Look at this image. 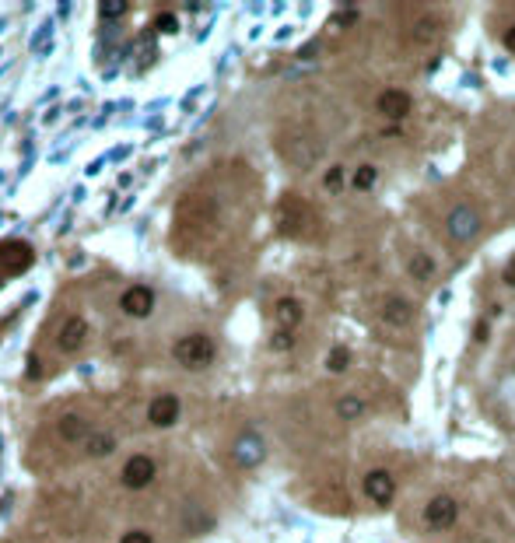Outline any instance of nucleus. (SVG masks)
Instances as JSON below:
<instances>
[{
	"mask_svg": "<svg viewBox=\"0 0 515 543\" xmlns=\"http://www.w3.org/2000/svg\"><path fill=\"white\" fill-rule=\"evenodd\" d=\"M277 228L281 235H291V238H305L316 232V214L305 200L298 197H284L281 207H277Z\"/></svg>",
	"mask_w": 515,
	"mask_h": 543,
	"instance_id": "f257e3e1",
	"label": "nucleus"
},
{
	"mask_svg": "<svg viewBox=\"0 0 515 543\" xmlns=\"http://www.w3.org/2000/svg\"><path fill=\"white\" fill-rule=\"evenodd\" d=\"M172 354H176V361L183 368H207L214 361V354H218V347H214V340L207 333H190V337L176 340Z\"/></svg>",
	"mask_w": 515,
	"mask_h": 543,
	"instance_id": "f03ea898",
	"label": "nucleus"
},
{
	"mask_svg": "<svg viewBox=\"0 0 515 543\" xmlns=\"http://www.w3.org/2000/svg\"><path fill=\"white\" fill-rule=\"evenodd\" d=\"M319 154H322L319 151V140H312L305 130H295V133L281 137V158L288 165H295V168H309Z\"/></svg>",
	"mask_w": 515,
	"mask_h": 543,
	"instance_id": "7ed1b4c3",
	"label": "nucleus"
},
{
	"mask_svg": "<svg viewBox=\"0 0 515 543\" xmlns=\"http://www.w3.org/2000/svg\"><path fill=\"white\" fill-rule=\"evenodd\" d=\"M231 460H235L242 470L260 467V463L267 460V445H263V438L256 435V431H242V435L235 438V445H231Z\"/></svg>",
	"mask_w": 515,
	"mask_h": 543,
	"instance_id": "20e7f679",
	"label": "nucleus"
},
{
	"mask_svg": "<svg viewBox=\"0 0 515 543\" xmlns=\"http://www.w3.org/2000/svg\"><path fill=\"white\" fill-rule=\"evenodd\" d=\"M445 232H449L456 242H470V238H477V232H480V214H477V207H470V204L452 207L449 218H445Z\"/></svg>",
	"mask_w": 515,
	"mask_h": 543,
	"instance_id": "39448f33",
	"label": "nucleus"
},
{
	"mask_svg": "<svg viewBox=\"0 0 515 543\" xmlns=\"http://www.w3.org/2000/svg\"><path fill=\"white\" fill-rule=\"evenodd\" d=\"M456 519H459V505H456L452 494H435L424 508V526L427 529H449V526H456Z\"/></svg>",
	"mask_w": 515,
	"mask_h": 543,
	"instance_id": "423d86ee",
	"label": "nucleus"
},
{
	"mask_svg": "<svg viewBox=\"0 0 515 543\" xmlns=\"http://www.w3.org/2000/svg\"><path fill=\"white\" fill-rule=\"evenodd\" d=\"M28 263H32V249L25 242H0V284L28 270Z\"/></svg>",
	"mask_w": 515,
	"mask_h": 543,
	"instance_id": "0eeeda50",
	"label": "nucleus"
},
{
	"mask_svg": "<svg viewBox=\"0 0 515 543\" xmlns=\"http://www.w3.org/2000/svg\"><path fill=\"white\" fill-rule=\"evenodd\" d=\"M179 414H183V403H179V396H172V393L154 396V400L147 403V421H151L154 428H172V424L179 421Z\"/></svg>",
	"mask_w": 515,
	"mask_h": 543,
	"instance_id": "6e6552de",
	"label": "nucleus"
},
{
	"mask_svg": "<svg viewBox=\"0 0 515 543\" xmlns=\"http://www.w3.org/2000/svg\"><path fill=\"white\" fill-rule=\"evenodd\" d=\"M154 473H158V467H154L151 456H130V460L123 463V484L133 487V491L147 487V484L154 480Z\"/></svg>",
	"mask_w": 515,
	"mask_h": 543,
	"instance_id": "1a4fd4ad",
	"label": "nucleus"
},
{
	"mask_svg": "<svg viewBox=\"0 0 515 543\" xmlns=\"http://www.w3.org/2000/svg\"><path fill=\"white\" fill-rule=\"evenodd\" d=\"M120 309H123L130 319H144V316H151V309H154V291L144 288V284L126 288L123 298H120Z\"/></svg>",
	"mask_w": 515,
	"mask_h": 543,
	"instance_id": "9d476101",
	"label": "nucleus"
},
{
	"mask_svg": "<svg viewBox=\"0 0 515 543\" xmlns=\"http://www.w3.org/2000/svg\"><path fill=\"white\" fill-rule=\"evenodd\" d=\"M365 494L372 498V505H389L396 494V480L389 470H372L365 473Z\"/></svg>",
	"mask_w": 515,
	"mask_h": 543,
	"instance_id": "9b49d317",
	"label": "nucleus"
},
{
	"mask_svg": "<svg viewBox=\"0 0 515 543\" xmlns=\"http://www.w3.org/2000/svg\"><path fill=\"white\" fill-rule=\"evenodd\" d=\"M375 106H379V113H382L386 120L400 123V120H407V113H410V95L400 92V88H386Z\"/></svg>",
	"mask_w": 515,
	"mask_h": 543,
	"instance_id": "f8f14e48",
	"label": "nucleus"
},
{
	"mask_svg": "<svg viewBox=\"0 0 515 543\" xmlns=\"http://www.w3.org/2000/svg\"><path fill=\"white\" fill-rule=\"evenodd\" d=\"M56 435H60V441L77 445V441H88L92 428H88V421H84L81 414H63V417L56 421Z\"/></svg>",
	"mask_w": 515,
	"mask_h": 543,
	"instance_id": "ddd939ff",
	"label": "nucleus"
},
{
	"mask_svg": "<svg viewBox=\"0 0 515 543\" xmlns=\"http://www.w3.org/2000/svg\"><path fill=\"white\" fill-rule=\"evenodd\" d=\"M84 337H88V323H84L81 316H70L63 326H60V337H56V343H60V350H77L81 343H84Z\"/></svg>",
	"mask_w": 515,
	"mask_h": 543,
	"instance_id": "4468645a",
	"label": "nucleus"
},
{
	"mask_svg": "<svg viewBox=\"0 0 515 543\" xmlns=\"http://www.w3.org/2000/svg\"><path fill=\"white\" fill-rule=\"evenodd\" d=\"M382 319H386L389 326H407V323L414 319V305H410L407 298H386Z\"/></svg>",
	"mask_w": 515,
	"mask_h": 543,
	"instance_id": "2eb2a0df",
	"label": "nucleus"
},
{
	"mask_svg": "<svg viewBox=\"0 0 515 543\" xmlns=\"http://www.w3.org/2000/svg\"><path fill=\"white\" fill-rule=\"evenodd\" d=\"M274 319L281 323V330H295L302 323V302L298 298H281L274 305Z\"/></svg>",
	"mask_w": 515,
	"mask_h": 543,
	"instance_id": "dca6fc26",
	"label": "nucleus"
},
{
	"mask_svg": "<svg viewBox=\"0 0 515 543\" xmlns=\"http://www.w3.org/2000/svg\"><path fill=\"white\" fill-rule=\"evenodd\" d=\"M113 445H116V438L109 431H92L88 441H84V452L88 456H106V452H113Z\"/></svg>",
	"mask_w": 515,
	"mask_h": 543,
	"instance_id": "f3484780",
	"label": "nucleus"
},
{
	"mask_svg": "<svg viewBox=\"0 0 515 543\" xmlns=\"http://www.w3.org/2000/svg\"><path fill=\"white\" fill-rule=\"evenodd\" d=\"M361 414H365L361 396H340V400H336V417H343V421H358Z\"/></svg>",
	"mask_w": 515,
	"mask_h": 543,
	"instance_id": "a211bd4d",
	"label": "nucleus"
},
{
	"mask_svg": "<svg viewBox=\"0 0 515 543\" xmlns=\"http://www.w3.org/2000/svg\"><path fill=\"white\" fill-rule=\"evenodd\" d=\"M410 277H417V281H427V277H432L435 274V259L432 256H424V252H417L414 259H410Z\"/></svg>",
	"mask_w": 515,
	"mask_h": 543,
	"instance_id": "6ab92c4d",
	"label": "nucleus"
},
{
	"mask_svg": "<svg viewBox=\"0 0 515 543\" xmlns=\"http://www.w3.org/2000/svg\"><path fill=\"white\" fill-rule=\"evenodd\" d=\"M348 365H351V350H348V347H333V350L326 354V368H329V372H343Z\"/></svg>",
	"mask_w": 515,
	"mask_h": 543,
	"instance_id": "aec40b11",
	"label": "nucleus"
},
{
	"mask_svg": "<svg viewBox=\"0 0 515 543\" xmlns=\"http://www.w3.org/2000/svg\"><path fill=\"white\" fill-rule=\"evenodd\" d=\"M435 35H439V22L435 18H420L417 22V29H414V39L417 42H435Z\"/></svg>",
	"mask_w": 515,
	"mask_h": 543,
	"instance_id": "412c9836",
	"label": "nucleus"
},
{
	"mask_svg": "<svg viewBox=\"0 0 515 543\" xmlns=\"http://www.w3.org/2000/svg\"><path fill=\"white\" fill-rule=\"evenodd\" d=\"M99 11H102V18H123L130 11V0H102Z\"/></svg>",
	"mask_w": 515,
	"mask_h": 543,
	"instance_id": "4be33fe9",
	"label": "nucleus"
},
{
	"mask_svg": "<svg viewBox=\"0 0 515 543\" xmlns=\"http://www.w3.org/2000/svg\"><path fill=\"white\" fill-rule=\"evenodd\" d=\"M375 179H379V172H375L372 165H361V168L354 172V190H372Z\"/></svg>",
	"mask_w": 515,
	"mask_h": 543,
	"instance_id": "5701e85b",
	"label": "nucleus"
},
{
	"mask_svg": "<svg viewBox=\"0 0 515 543\" xmlns=\"http://www.w3.org/2000/svg\"><path fill=\"white\" fill-rule=\"evenodd\" d=\"M322 186H326L329 193H336V190L343 186V168H340V165H333V168L326 172V179H322Z\"/></svg>",
	"mask_w": 515,
	"mask_h": 543,
	"instance_id": "b1692460",
	"label": "nucleus"
},
{
	"mask_svg": "<svg viewBox=\"0 0 515 543\" xmlns=\"http://www.w3.org/2000/svg\"><path fill=\"white\" fill-rule=\"evenodd\" d=\"M270 347H274V350H291V347H295V337H291V330H277V333L270 337Z\"/></svg>",
	"mask_w": 515,
	"mask_h": 543,
	"instance_id": "393cba45",
	"label": "nucleus"
},
{
	"mask_svg": "<svg viewBox=\"0 0 515 543\" xmlns=\"http://www.w3.org/2000/svg\"><path fill=\"white\" fill-rule=\"evenodd\" d=\"M120 543H151V536L147 533H140V529H130V533H123V540Z\"/></svg>",
	"mask_w": 515,
	"mask_h": 543,
	"instance_id": "a878e982",
	"label": "nucleus"
},
{
	"mask_svg": "<svg viewBox=\"0 0 515 543\" xmlns=\"http://www.w3.org/2000/svg\"><path fill=\"white\" fill-rule=\"evenodd\" d=\"M158 29H161V32H176V18H172V15L158 18Z\"/></svg>",
	"mask_w": 515,
	"mask_h": 543,
	"instance_id": "bb28decb",
	"label": "nucleus"
},
{
	"mask_svg": "<svg viewBox=\"0 0 515 543\" xmlns=\"http://www.w3.org/2000/svg\"><path fill=\"white\" fill-rule=\"evenodd\" d=\"M505 281L515 288V256H512V259H508V266H505Z\"/></svg>",
	"mask_w": 515,
	"mask_h": 543,
	"instance_id": "cd10ccee",
	"label": "nucleus"
},
{
	"mask_svg": "<svg viewBox=\"0 0 515 543\" xmlns=\"http://www.w3.org/2000/svg\"><path fill=\"white\" fill-rule=\"evenodd\" d=\"M473 340H487V323H477V330H473Z\"/></svg>",
	"mask_w": 515,
	"mask_h": 543,
	"instance_id": "c85d7f7f",
	"label": "nucleus"
},
{
	"mask_svg": "<svg viewBox=\"0 0 515 543\" xmlns=\"http://www.w3.org/2000/svg\"><path fill=\"white\" fill-rule=\"evenodd\" d=\"M505 46H508V49H512V53H515V25H512V29H508V32H505Z\"/></svg>",
	"mask_w": 515,
	"mask_h": 543,
	"instance_id": "c756f323",
	"label": "nucleus"
}]
</instances>
